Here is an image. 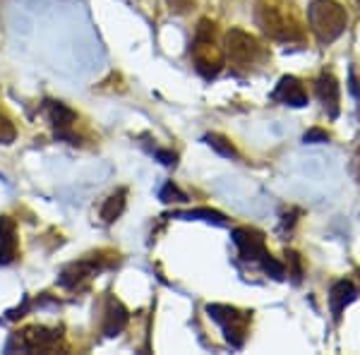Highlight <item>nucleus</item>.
Returning <instances> with one entry per match:
<instances>
[{"label": "nucleus", "instance_id": "obj_6", "mask_svg": "<svg viewBox=\"0 0 360 355\" xmlns=\"http://www.w3.org/2000/svg\"><path fill=\"white\" fill-rule=\"evenodd\" d=\"M63 346V329L49 327H25L22 331L13 334L8 343V351H25V353H53Z\"/></svg>", "mask_w": 360, "mask_h": 355}, {"label": "nucleus", "instance_id": "obj_16", "mask_svg": "<svg viewBox=\"0 0 360 355\" xmlns=\"http://www.w3.org/2000/svg\"><path fill=\"white\" fill-rule=\"evenodd\" d=\"M205 142H207L214 151H219L221 156H226V159H238L236 147L231 144V139H226L224 135H217V132H212V135H207V137H205Z\"/></svg>", "mask_w": 360, "mask_h": 355}, {"label": "nucleus", "instance_id": "obj_5", "mask_svg": "<svg viewBox=\"0 0 360 355\" xmlns=\"http://www.w3.org/2000/svg\"><path fill=\"white\" fill-rule=\"evenodd\" d=\"M207 312L224 329L226 341L233 348H243V343L248 339L250 324H252V312L240 310V307L233 305H207Z\"/></svg>", "mask_w": 360, "mask_h": 355}, {"label": "nucleus", "instance_id": "obj_7", "mask_svg": "<svg viewBox=\"0 0 360 355\" xmlns=\"http://www.w3.org/2000/svg\"><path fill=\"white\" fill-rule=\"evenodd\" d=\"M226 53H229L231 65H233L238 72H245V70H250L262 58V46H259L257 39L250 32H245V29L233 27L226 34Z\"/></svg>", "mask_w": 360, "mask_h": 355}, {"label": "nucleus", "instance_id": "obj_12", "mask_svg": "<svg viewBox=\"0 0 360 355\" xmlns=\"http://www.w3.org/2000/svg\"><path fill=\"white\" fill-rule=\"evenodd\" d=\"M317 98L322 101L324 110L329 113V118H336L339 115V101H341V89H339V82L332 72H322L317 79Z\"/></svg>", "mask_w": 360, "mask_h": 355}, {"label": "nucleus", "instance_id": "obj_1", "mask_svg": "<svg viewBox=\"0 0 360 355\" xmlns=\"http://www.w3.org/2000/svg\"><path fill=\"white\" fill-rule=\"evenodd\" d=\"M255 22L274 41L298 44L305 39V20L295 0H257Z\"/></svg>", "mask_w": 360, "mask_h": 355}, {"label": "nucleus", "instance_id": "obj_19", "mask_svg": "<svg viewBox=\"0 0 360 355\" xmlns=\"http://www.w3.org/2000/svg\"><path fill=\"white\" fill-rule=\"evenodd\" d=\"M286 257H288V273L293 276V281H300V276H303V266H300V257H298V252H286Z\"/></svg>", "mask_w": 360, "mask_h": 355}, {"label": "nucleus", "instance_id": "obj_21", "mask_svg": "<svg viewBox=\"0 0 360 355\" xmlns=\"http://www.w3.org/2000/svg\"><path fill=\"white\" fill-rule=\"evenodd\" d=\"M168 5H171V10H173V13L183 15V13H188V10L193 8V5H195V0H168Z\"/></svg>", "mask_w": 360, "mask_h": 355}, {"label": "nucleus", "instance_id": "obj_13", "mask_svg": "<svg viewBox=\"0 0 360 355\" xmlns=\"http://www.w3.org/2000/svg\"><path fill=\"white\" fill-rule=\"evenodd\" d=\"M127 319H130V314H127L125 305L111 295V298L106 300V310H103V327H101L103 334L118 336L120 331L127 327Z\"/></svg>", "mask_w": 360, "mask_h": 355}, {"label": "nucleus", "instance_id": "obj_18", "mask_svg": "<svg viewBox=\"0 0 360 355\" xmlns=\"http://www.w3.org/2000/svg\"><path fill=\"white\" fill-rule=\"evenodd\" d=\"M159 197H161V202H166V205H171V202H185V200H188V197H185V192H180L173 183H166Z\"/></svg>", "mask_w": 360, "mask_h": 355}, {"label": "nucleus", "instance_id": "obj_22", "mask_svg": "<svg viewBox=\"0 0 360 355\" xmlns=\"http://www.w3.org/2000/svg\"><path fill=\"white\" fill-rule=\"evenodd\" d=\"M327 139H329V135L322 130H310L305 135V142H327Z\"/></svg>", "mask_w": 360, "mask_h": 355}, {"label": "nucleus", "instance_id": "obj_9", "mask_svg": "<svg viewBox=\"0 0 360 355\" xmlns=\"http://www.w3.org/2000/svg\"><path fill=\"white\" fill-rule=\"evenodd\" d=\"M98 269H103V264L101 262H94V259L72 262V264H68L65 269L60 271V286L68 290H79L96 276Z\"/></svg>", "mask_w": 360, "mask_h": 355}, {"label": "nucleus", "instance_id": "obj_14", "mask_svg": "<svg viewBox=\"0 0 360 355\" xmlns=\"http://www.w3.org/2000/svg\"><path fill=\"white\" fill-rule=\"evenodd\" d=\"M358 298V288L353 281H336L332 290H329V307H332V314L336 319L341 317V312L346 310V305H351L353 300Z\"/></svg>", "mask_w": 360, "mask_h": 355}, {"label": "nucleus", "instance_id": "obj_10", "mask_svg": "<svg viewBox=\"0 0 360 355\" xmlns=\"http://www.w3.org/2000/svg\"><path fill=\"white\" fill-rule=\"evenodd\" d=\"M20 254V238H17V224L10 217H0V266L13 264Z\"/></svg>", "mask_w": 360, "mask_h": 355}, {"label": "nucleus", "instance_id": "obj_4", "mask_svg": "<svg viewBox=\"0 0 360 355\" xmlns=\"http://www.w3.org/2000/svg\"><path fill=\"white\" fill-rule=\"evenodd\" d=\"M233 243L240 252V257L245 262H257L262 269L274 278H283L286 276V269H283L281 262H276L266 250V240L259 231L248 228V226H240V228L233 231Z\"/></svg>", "mask_w": 360, "mask_h": 355}, {"label": "nucleus", "instance_id": "obj_20", "mask_svg": "<svg viewBox=\"0 0 360 355\" xmlns=\"http://www.w3.org/2000/svg\"><path fill=\"white\" fill-rule=\"evenodd\" d=\"M156 159L161 161L164 166H176L178 164V154L176 151H166V149H154Z\"/></svg>", "mask_w": 360, "mask_h": 355}, {"label": "nucleus", "instance_id": "obj_8", "mask_svg": "<svg viewBox=\"0 0 360 355\" xmlns=\"http://www.w3.org/2000/svg\"><path fill=\"white\" fill-rule=\"evenodd\" d=\"M46 113H49V120L56 130L58 139H65L70 144H77L79 139L75 135V123H77V113L72 108H68L65 103L60 101H46Z\"/></svg>", "mask_w": 360, "mask_h": 355}, {"label": "nucleus", "instance_id": "obj_17", "mask_svg": "<svg viewBox=\"0 0 360 355\" xmlns=\"http://www.w3.org/2000/svg\"><path fill=\"white\" fill-rule=\"evenodd\" d=\"M17 137V127L8 115L0 110V144H13Z\"/></svg>", "mask_w": 360, "mask_h": 355}, {"label": "nucleus", "instance_id": "obj_3", "mask_svg": "<svg viewBox=\"0 0 360 355\" xmlns=\"http://www.w3.org/2000/svg\"><path fill=\"white\" fill-rule=\"evenodd\" d=\"M307 22L319 41L332 44L346 32L348 15L344 5H339L336 0H312L307 8Z\"/></svg>", "mask_w": 360, "mask_h": 355}, {"label": "nucleus", "instance_id": "obj_2", "mask_svg": "<svg viewBox=\"0 0 360 355\" xmlns=\"http://www.w3.org/2000/svg\"><path fill=\"white\" fill-rule=\"evenodd\" d=\"M190 58L197 72L205 79H214L226 65V51L219 41L217 25L212 20H200L195 29V39L190 46Z\"/></svg>", "mask_w": 360, "mask_h": 355}, {"label": "nucleus", "instance_id": "obj_11", "mask_svg": "<svg viewBox=\"0 0 360 355\" xmlns=\"http://www.w3.org/2000/svg\"><path fill=\"white\" fill-rule=\"evenodd\" d=\"M271 98L278 101V103H283V106L300 108V106H305V103H307V91H305V86H303L300 79H295V77L288 75V77L278 79V84H276Z\"/></svg>", "mask_w": 360, "mask_h": 355}, {"label": "nucleus", "instance_id": "obj_15", "mask_svg": "<svg viewBox=\"0 0 360 355\" xmlns=\"http://www.w3.org/2000/svg\"><path fill=\"white\" fill-rule=\"evenodd\" d=\"M125 197H127L125 188L115 190L113 195L106 197V202H103V207H101L103 224H113L115 219H120V214H123V209H125Z\"/></svg>", "mask_w": 360, "mask_h": 355}]
</instances>
